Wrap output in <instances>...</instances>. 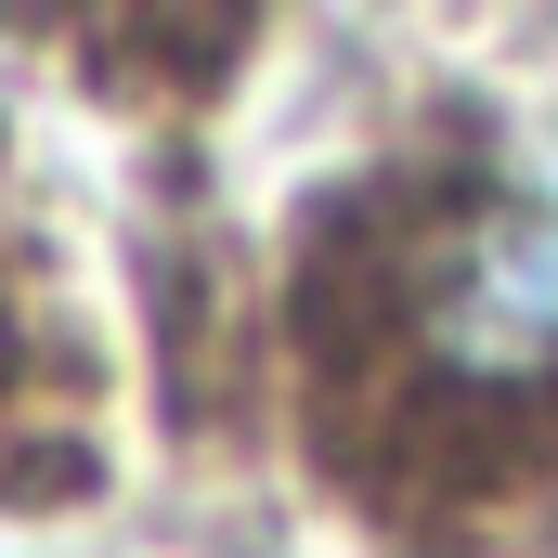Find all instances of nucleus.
Here are the masks:
<instances>
[{"label": "nucleus", "mask_w": 558, "mask_h": 558, "mask_svg": "<svg viewBox=\"0 0 558 558\" xmlns=\"http://www.w3.org/2000/svg\"><path fill=\"white\" fill-rule=\"evenodd\" d=\"M428 351L481 390L558 377V208H481L428 260Z\"/></svg>", "instance_id": "obj_1"}]
</instances>
